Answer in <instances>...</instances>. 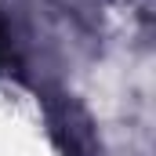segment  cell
I'll return each mask as SVG.
<instances>
[{
	"instance_id": "1",
	"label": "cell",
	"mask_w": 156,
	"mask_h": 156,
	"mask_svg": "<svg viewBox=\"0 0 156 156\" xmlns=\"http://www.w3.org/2000/svg\"><path fill=\"white\" fill-rule=\"evenodd\" d=\"M7 62V26H4V18H0V66Z\"/></svg>"
}]
</instances>
